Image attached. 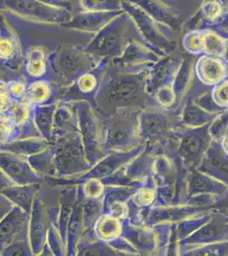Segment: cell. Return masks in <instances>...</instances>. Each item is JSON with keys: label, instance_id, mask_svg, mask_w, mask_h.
Listing matches in <instances>:
<instances>
[{"label": "cell", "instance_id": "1", "mask_svg": "<svg viewBox=\"0 0 228 256\" xmlns=\"http://www.w3.org/2000/svg\"><path fill=\"white\" fill-rule=\"evenodd\" d=\"M60 204H47L45 198L37 194L30 214L29 242L35 256L43 252L47 244L49 228L57 226Z\"/></svg>", "mask_w": 228, "mask_h": 256}, {"label": "cell", "instance_id": "2", "mask_svg": "<svg viewBox=\"0 0 228 256\" xmlns=\"http://www.w3.org/2000/svg\"><path fill=\"white\" fill-rule=\"evenodd\" d=\"M30 214L15 207L1 220V248L14 242L29 240Z\"/></svg>", "mask_w": 228, "mask_h": 256}, {"label": "cell", "instance_id": "3", "mask_svg": "<svg viewBox=\"0 0 228 256\" xmlns=\"http://www.w3.org/2000/svg\"><path fill=\"white\" fill-rule=\"evenodd\" d=\"M75 256H125V254L97 238L93 229L84 233Z\"/></svg>", "mask_w": 228, "mask_h": 256}, {"label": "cell", "instance_id": "4", "mask_svg": "<svg viewBox=\"0 0 228 256\" xmlns=\"http://www.w3.org/2000/svg\"><path fill=\"white\" fill-rule=\"evenodd\" d=\"M197 73L207 84H218L228 76V68L218 58L203 56L197 64Z\"/></svg>", "mask_w": 228, "mask_h": 256}, {"label": "cell", "instance_id": "5", "mask_svg": "<svg viewBox=\"0 0 228 256\" xmlns=\"http://www.w3.org/2000/svg\"><path fill=\"white\" fill-rule=\"evenodd\" d=\"M122 238L130 242L133 247L136 248L137 252L146 254H152L153 250V234L152 230H148L146 228L139 227L138 226H131L130 222L124 220V227Z\"/></svg>", "mask_w": 228, "mask_h": 256}, {"label": "cell", "instance_id": "6", "mask_svg": "<svg viewBox=\"0 0 228 256\" xmlns=\"http://www.w3.org/2000/svg\"><path fill=\"white\" fill-rule=\"evenodd\" d=\"M2 168L14 184L27 186L35 182L37 183L39 180V178L32 172L28 165L20 160L3 156Z\"/></svg>", "mask_w": 228, "mask_h": 256}, {"label": "cell", "instance_id": "7", "mask_svg": "<svg viewBox=\"0 0 228 256\" xmlns=\"http://www.w3.org/2000/svg\"><path fill=\"white\" fill-rule=\"evenodd\" d=\"M78 199L77 190L70 189L62 192L60 199V210L57 227L61 238L67 247V230Z\"/></svg>", "mask_w": 228, "mask_h": 256}, {"label": "cell", "instance_id": "8", "mask_svg": "<svg viewBox=\"0 0 228 256\" xmlns=\"http://www.w3.org/2000/svg\"><path fill=\"white\" fill-rule=\"evenodd\" d=\"M37 186L35 184L20 186H14L7 189L2 190V194L9 198L16 207L31 214L35 198L37 196Z\"/></svg>", "mask_w": 228, "mask_h": 256}, {"label": "cell", "instance_id": "9", "mask_svg": "<svg viewBox=\"0 0 228 256\" xmlns=\"http://www.w3.org/2000/svg\"><path fill=\"white\" fill-rule=\"evenodd\" d=\"M124 222L122 220L103 214L94 227V232L101 241H113L122 236Z\"/></svg>", "mask_w": 228, "mask_h": 256}, {"label": "cell", "instance_id": "10", "mask_svg": "<svg viewBox=\"0 0 228 256\" xmlns=\"http://www.w3.org/2000/svg\"><path fill=\"white\" fill-rule=\"evenodd\" d=\"M80 198L83 205V214H84V228L85 232L93 230L99 218L104 214V202L100 199H89L84 196Z\"/></svg>", "mask_w": 228, "mask_h": 256}, {"label": "cell", "instance_id": "11", "mask_svg": "<svg viewBox=\"0 0 228 256\" xmlns=\"http://www.w3.org/2000/svg\"><path fill=\"white\" fill-rule=\"evenodd\" d=\"M200 49L209 55L220 56L226 52L227 46L221 36L209 31L200 37Z\"/></svg>", "mask_w": 228, "mask_h": 256}, {"label": "cell", "instance_id": "12", "mask_svg": "<svg viewBox=\"0 0 228 256\" xmlns=\"http://www.w3.org/2000/svg\"><path fill=\"white\" fill-rule=\"evenodd\" d=\"M1 256H35L29 240L14 242L1 248Z\"/></svg>", "mask_w": 228, "mask_h": 256}, {"label": "cell", "instance_id": "13", "mask_svg": "<svg viewBox=\"0 0 228 256\" xmlns=\"http://www.w3.org/2000/svg\"><path fill=\"white\" fill-rule=\"evenodd\" d=\"M215 102L221 107H228V82L217 84L212 92Z\"/></svg>", "mask_w": 228, "mask_h": 256}, {"label": "cell", "instance_id": "14", "mask_svg": "<svg viewBox=\"0 0 228 256\" xmlns=\"http://www.w3.org/2000/svg\"><path fill=\"white\" fill-rule=\"evenodd\" d=\"M204 12L207 18L215 19L221 14V6L219 4L215 3V2L206 4Z\"/></svg>", "mask_w": 228, "mask_h": 256}, {"label": "cell", "instance_id": "15", "mask_svg": "<svg viewBox=\"0 0 228 256\" xmlns=\"http://www.w3.org/2000/svg\"><path fill=\"white\" fill-rule=\"evenodd\" d=\"M16 207L13 202H12L9 198H6L5 196L1 195V220L5 217L9 212H11L14 208Z\"/></svg>", "mask_w": 228, "mask_h": 256}, {"label": "cell", "instance_id": "16", "mask_svg": "<svg viewBox=\"0 0 228 256\" xmlns=\"http://www.w3.org/2000/svg\"><path fill=\"white\" fill-rule=\"evenodd\" d=\"M222 146H223L224 150L228 154V128L226 130L223 135V140H222Z\"/></svg>", "mask_w": 228, "mask_h": 256}, {"label": "cell", "instance_id": "17", "mask_svg": "<svg viewBox=\"0 0 228 256\" xmlns=\"http://www.w3.org/2000/svg\"><path fill=\"white\" fill-rule=\"evenodd\" d=\"M38 256H54V254H53L52 251L50 250V248H49V244H48V242H47L46 245H45V247L43 248V252Z\"/></svg>", "mask_w": 228, "mask_h": 256}]
</instances>
